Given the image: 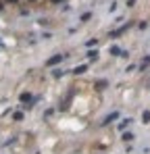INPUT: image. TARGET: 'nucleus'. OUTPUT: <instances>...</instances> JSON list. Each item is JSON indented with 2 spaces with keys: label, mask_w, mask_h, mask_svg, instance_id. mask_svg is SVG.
I'll return each mask as SVG.
<instances>
[{
  "label": "nucleus",
  "mask_w": 150,
  "mask_h": 154,
  "mask_svg": "<svg viewBox=\"0 0 150 154\" xmlns=\"http://www.w3.org/2000/svg\"><path fill=\"white\" fill-rule=\"evenodd\" d=\"M61 60H63V56H52V58L48 60V67H54V65H58Z\"/></svg>",
  "instance_id": "1"
},
{
  "label": "nucleus",
  "mask_w": 150,
  "mask_h": 154,
  "mask_svg": "<svg viewBox=\"0 0 150 154\" xmlns=\"http://www.w3.org/2000/svg\"><path fill=\"white\" fill-rule=\"evenodd\" d=\"M11 2H15V0H11Z\"/></svg>",
  "instance_id": "2"
}]
</instances>
